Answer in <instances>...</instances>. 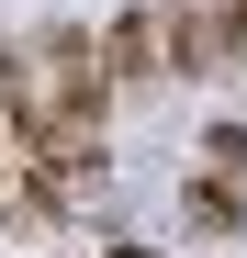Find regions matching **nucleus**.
Here are the masks:
<instances>
[{
	"instance_id": "obj_1",
	"label": "nucleus",
	"mask_w": 247,
	"mask_h": 258,
	"mask_svg": "<svg viewBox=\"0 0 247 258\" xmlns=\"http://www.w3.org/2000/svg\"><path fill=\"white\" fill-rule=\"evenodd\" d=\"M157 45H169V79L247 68V0H157Z\"/></svg>"
},
{
	"instance_id": "obj_2",
	"label": "nucleus",
	"mask_w": 247,
	"mask_h": 258,
	"mask_svg": "<svg viewBox=\"0 0 247 258\" xmlns=\"http://www.w3.org/2000/svg\"><path fill=\"white\" fill-rule=\"evenodd\" d=\"M101 79H112V101H157V90H169V45H157V0H124V12L101 23Z\"/></svg>"
},
{
	"instance_id": "obj_3",
	"label": "nucleus",
	"mask_w": 247,
	"mask_h": 258,
	"mask_svg": "<svg viewBox=\"0 0 247 258\" xmlns=\"http://www.w3.org/2000/svg\"><path fill=\"white\" fill-rule=\"evenodd\" d=\"M34 213H45V191H34V146L0 123V225H34Z\"/></svg>"
}]
</instances>
